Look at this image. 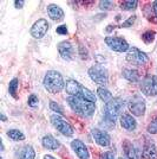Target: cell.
<instances>
[{"label":"cell","instance_id":"cell-1","mask_svg":"<svg viewBox=\"0 0 157 159\" xmlns=\"http://www.w3.org/2000/svg\"><path fill=\"white\" fill-rule=\"evenodd\" d=\"M67 101H69V105L72 109L82 116H91L95 112V109H96V106H95L93 102L84 99L79 95L70 96Z\"/></svg>","mask_w":157,"mask_h":159},{"label":"cell","instance_id":"cell-2","mask_svg":"<svg viewBox=\"0 0 157 159\" xmlns=\"http://www.w3.org/2000/svg\"><path fill=\"white\" fill-rule=\"evenodd\" d=\"M124 108V101L119 98L110 100L104 106V120L105 122H110L111 126H115V121Z\"/></svg>","mask_w":157,"mask_h":159},{"label":"cell","instance_id":"cell-3","mask_svg":"<svg viewBox=\"0 0 157 159\" xmlns=\"http://www.w3.org/2000/svg\"><path fill=\"white\" fill-rule=\"evenodd\" d=\"M44 87L45 89L51 94H57L59 93L63 87H64V80L63 76L58 73V71H47V74L44 77Z\"/></svg>","mask_w":157,"mask_h":159},{"label":"cell","instance_id":"cell-4","mask_svg":"<svg viewBox=\"0 0 157 159\" xmlns=\"http://www.w3.org/2000/svg\"><path fill=\"white\" fill-rule=\"evenodd\" d=\"M89 75H90L92 81H95L99 86H106L108 84L109 77H108V71H106L104 66H99V64L91 66L89 69Z\"/></svg>","mask_w":157,"mask_h":159},{"label":"cell","instance_id":"cell-5","mask_svg":"<svg viewBox=\"0 0 157 159\" xmlns=\"http://www.w3.org/2000/svg\"><path fill=\"white\" fill-rule=\"evenodd\" d=\"M126 61H128L130 64H132V66H141L146 64L149 58H148V56H146L143 51H141L139 49H137V48H131V49H129L128 55H126Z\"/></svg>","mask_w":157,"mask_h":159},{"label":"cell","instance_id":"cell-6","mask_svg":"<svg viewBox=\"0 0 157 159\" xmlns=\"http://www.w3.org/2000/svg\"><path fill=\"white\" fill-rule=\"evenodd\" d=\"M51 122H52L53 126L57 128V131H59L62 134H64L66 137H70L73 134V128L71 125L67 121H65L62 116H59L58 114H53L51 116Z\"/></svg>","mask_w":157,"mask_h":159},{"label":"cell","instance_id":"cell-7","mask_svg":"<svg viewBox=\"0 0 157 159\" xmlns=\"http://www.w3.org/2000/svg\"><path fill=\"white\" fill-rule=\"evenodd\" d=\"M141 89L146 96L157 95V76H146L141 83Z\"/></svg>","mask_w":157,"mask_h":159},{"label":"cell","instance_id":"cell-8","mask_svg":"<svg viewBox=\"0 0 157 159\" xmlns=\"http://www.w3.org/2000/svg\"><path fill=\"white\" fill-rule=\"evenodd\" d=\"M105 43L111 50L117 51V52H124L129 49V44L126 43V40L121 37H106Z\"/></svg>","mask_w":157,"mask_h":159},{"label":"cell","instance_id":"cell-9","mask_svg":"<svg viewBox=\"0 0 157 159\" xmlns=\"http://www.w3.org/2000/svg\"><path fill=\"white\" fill-rule=\"evenodd\" d=\"M47 30H49V23H47V20L39 19L38 21H36L33 24V26L31 27V34H32L34 38L40 39V38H43L46 34Z\"/></svg>","mask_w":157,"mask_h":159},{"label":"cell","instance_id":"cell-10","mask_svg":"<svg viewBox=\"0 0 157 159\" xmlns=\"http://www.w3.org/2000/svg\"><path fill=\"white\" fill-rule=\"evenodd\" d=\"M129 109L130 112L136 115V116H141L143 115L145 112V103L144 100L141 96H135L129 101Z\"/></svg>","mask_w":157,"mask_h":159},{"label":"cell","instance_id":"cell-11","mask_svg":"<svg viewBox=\"0 0 157 159\" xmlns=\"http://www.w3.org/2000/svg\"><path fill=\"white\" fill-rule=\"evenodd\" d=\"M92 135L96 140V143L100 146H109L111 143V138L105 131L98 129V128H95L92 129Z\"/></svg>","mask_w":157,"mask_h":159},{"label":"cell","instance_id":"cell-12","mask_svg":"<svg viewBox=\"0 0 157 159\" xmlns=\"http://www.w3.org/2000/svg\"><path fill=\"white\" fill-rule=\"evenodd\" d=\"M58 51L63 60L70 61L73 58V47H72V44L70 42H62V43H59Z\"/></svg>","mask_w":157,"mask_h":159},{"label":"cell","instance_id":"cell-13","mask_svg":"<svg viewBox=\"0 0 157 159\" xmlns=\"http://www.w3.org/2000/svg\"><path fill=\"white\" fill-rule=\"evenodd\" d=\"M71 146L72 148H73V151L76 152V154L80 159H89V151H87L86 146L84 145V143H82L80 140L76 139L71 143Z\"/></svg>","mask_w":157,"mask_h":159},{"label":"cell","instance_id":"cell-14","mask_svg":"<svg viewBox=\"0 0 157 159\" xmlns=\"http://www.w3.org/2000/svg\"><path fill=\"white\" fill-rule=\"evenodd\" d=\"M47 14H49V17L51 19L56 20V21H60L64 18L63 10L59 6H57V5H49L47 6Z\"/></svg>","mask_w":157,"mask_h":159},{"label":"cell","instance_id":"cell-15","mask_svg":"<svg viewBox=\"0 0 157 159\" xmlns=\"http://www.w3.org/2000/svg\"><path fill=\"white\" fill-rule=\"evenodd\" d=\"M142 159H157V151L154 143L146 141L142 153Z\"/></svg>","mask_w":157,"mask_h":159},{"label":"cell","instance_id":"cell-16","mask_svg":"<svg viewBox=\"0 0 157 159\" xmlns=\"http://www.w3.org/2000/svg\"><path fill=\"white\" fill-rule=\"evenodd\" d=\"M121 125L126 131H134L136 128V120L130 114H123L121 116Z\"/></svg>","mask_w":157,"mask_h":159},{"label":"cell","instance_id":"cell-17","mask_svg":"<svg viewBox=\"0 0 157 159\" xmlns=\"http://www.w3.org/2000/svg\"><path fill=\"white\" fill-rule=\"evenodd\" d=\"M82 90V86L79 84L77 81L74 80H69L66 82V93L70 94L71 96H76V95H79Z\"/></svg>","mask_w":157,"mask_h":159},{"label":"cell","instance_id":"cell-18","mask_svg":"<svg viewBox=\"0 0 157 159\" xmlns=\"http://www.w3.org/2000/svg\"><path fill=\"white\" fill-rule=\"evenodd\" d=\"M43 146L45 147V148H49V150H57L59 147V143L57 139H54L52 135H45L44 138H43Z\"/></svg>","mask_w":157,"mask_h":159},{"label":"cell","instance_id":"cell-19","mask_svg":"<svg viewBox=\"0 0 157 159\" xmlns=\"http://www.w3.org/2000/svg\"><path fill=\"white\" fill-rule=\"evenodd\" d=\"M123 147H124V152H125L126 158L128 159H138L137 152H136V150H135L134 145L131 144L129 140H125L124 144H123Z\"/></svg>","mask_w":157,"mask_h":159},{"label":"cell","instance_id":"cell-20","mask_svg":"<svg viewBox=\"0 0 157 159\" xmlns=\"http://www.w3.org/2000/svg\"><path fill=\"white\" fill-rule=\"evenodd\" d=\"M34 157H36V152H34L32 146L30 145L23 147L19 151V154H18L19 159H34Z\"/></svg>","mask_w":157,"mask_h":159},{"label":"cell","instance_id":"cell-21","mask_svg":"<svg viewBox=\"0 0 157 159\" xmlns=\"http://www.w3.org/2000/svg\"><path fill=\"white\" fill-rule=\"evenodd\" d=\"M123 76H124L128 81L132 82V83L138 82V80H139L137 71H136V70H131V69H125V70H123Z\"/></svg>","mask_w":157,"mask_h":159},{"label":"cell","instance_id":"cell-22","mask_svg":"<svg viewBox=\"0 0 157 159\" xmlns=\"http://www.w3.org/2000/svg\"><path fill=\"white\" fill-rule=\"evenodd\" d=\"M97 93H98V96L100 98V100L104 101V102H109L110 100H112V94L104 87H99Z\"/></svg>","mask_w":157,"mask_h":159},{"label":"cell","instance_id":"cell-23","mask_svg":"<svg viewBox=\"0 0 157 159\" xmlns=\"http://www.w3.org/2000/svg\"><path fill=\"white\" fill-rule=\"evenodd\" d=\"M79 96L89 100V101H91L93 103L96 102V96H95V94L92 93L91 90H89L87 88H85V87H82V90H80V93H79Z\"/></svg>","mask_w":157,"mask_h":159},{"label":"cell","instance_id":"cell-24","mask_svg":"<svg viewBox=\"0 0 157 159\" xmlns=\"http://www.w3.org/2000/svg\"><path fill=\"white\" fill-rule=\"evenodd\" d=\"M7 135L12 140H14V141H20V140L25 139V135L20 132V131H18V129H11V131H8Z\"/></svg>","mask_w":157,"mask_h":159},{"label":"cell","instance_id":"cell-25","mask_svg":"<svg viewBox=\"0 0 157 159\" xmlns=\"http://www.w3.org/2000/svg\"><path fill=\"white\" fill-rule=\"evenodd\" d=\"M137 6V1L136 0H134V1H124V2H122V8L125 10V11H132V10H135Z\"/></svg>","mask_w":157,"mask_h":159},{"label":"cell","instance_id":"cell-26","mask_svg":"<svg viewBox=\"0 0 157 159\" xmlns=\"http://www.w3.org/2000/svg\"><path fill=\"white\" fill-rule=\"evenodd\" d=\"M17 88H18V80L13 79L10 82V86H8V92L10 94L15 98V93H17Z\"/></svg>","mask_w":157,"mask_h":159},{"label":"cell","instance_id":"cell-27","mask_svg":"<svg viewBox=\"0 0 157 159\" xmlns=\"http://www.w3.org/2000/svg\"><path fill=\"white\" fill-rule=\"evenodd\" d=\"M155 34H156V33L154 32V31H146L145 33H143L142 39H143L146 44H149V43H151V42L154 40V38H155Z\"/></svg>","mask_w":157,"mask_h":159},{"label":"cell","instance_id":"cell-28","mask_svg":"<svg viewBox=\"0 0 157 159\" xmlns=\"http://www.w3.org/2000/svg\"><path fill=\"white\" fill-rule=\"evenodd\" d=\"M50 108L52 109L53 112H57L58 114H60V115H64V109H63L62 107L59 106L57 102H54V101H51V103H50Z\"/></svg>","mask_w":157,"mask_h":159},{"label":"cell","instance_id":"cell-29","mask_svg":"<svg viewBox=\"0 0 157 159\" xmlns=\"http://www.w3.org/2000/svg\"><path fill=\"white\" fill-rule=\"evenodd\" d=\"M148 132L151 133V134H156L157 133V118L152 122H151L149 127H148Z\"/></svg>","mask_w":157,"mask_h":159},{"label":"cell","instance_id":"cell-30","mask_svg":"<svg viewBox=\"0 0 157 159\" xmlns=\"http://www.w3.org/2000/svg\"><path fill=\"white\" fill-rule=\"evenodd\" d=\"M99 7L102 8V10H110L111 7H113V4H112V1H100L99 2Z\"/></svg>","mask_w":157,"mask_h":159},{"label":"cell","instance_id":"cell-31","mask_svg":"<svg viewBox=\"0 0 157 159\" xmlns=\"http://www.w3.org/2000/svg\"><path fill=\"white\" fill-rule=\"evenodd\" d=\"M28 105L31 107H36L38 105V98L36 95H30V98H28Z\"/></svg>","mask_w":157,"mask_h":159},{"label":"cell","instance_id":"cell-32","mask_svg":"<svg viewBox=\"0 0 157 159\" xmlns=\"http://www.w3.org/2000/svg\"><path fill=\"white\" fill-rule=\"evenodd\" d=\"M135 20H136V16H132V17H130L129 19L126 20V21H124L123 24H122V27H129V26H132V24L135 23Z\"/></svg>","mask_w":157,"mask_h":159},{"label":"cell","instance_id":"cell-33","mask_svg":"<svg viewBox=\"0 0 157 159\" xmlns=\"http://www.w3.org/2000/svg\"><path fill=\"white\" fill-rule=\"evenodd\" d=\"M57 33L59 34H67V27L66 25H60L57 27Z\"/></svg>","mask_w":157,"mask_h":159},{"label":"cell","instance_id":"cell-34","mask_svg":"<svg viewBox=\"0 0 157 159\" xmlns=\"http://www.w3.org/2000/svg\"><path fill=\"white\" fill-rule=\"evenodd\" d=\"M100 159H115V156L112 152H105L104 154H102Z\"/></svg>","mask_w":157,"mask_h":159},{"label":"cell","instance_id":"cell-35","mask_svg":"<svg viewBox=\"0 0 157 159\" xmlns=\"http://www.w3.org/2000/svg\"><path fill=\"white\" fill-rule=\"evenodd\" d=\"M24 4H25L24 0H15V1H14V5H15L17 8H21V7L24 6Z\"/></svg>","mask_w":157,"mask_h":159},{"label":"cell","instance_id":"cell-36","mask_svg":"<svg viewBox=\"0 0 157 159\" xmlns=\"http://www.w3.org/2000/svg\"><path fill=\"white\" fill-rule=\"evenodd\" d=\"M154 11H155V13H156V16H157V1L154 2Z\"/></svg>","mask_w":157,"mask_h":159},{"label":"cell","instance_id":"cell-37","mask_svg":"<svg viewBox=\"0 0 157 159\" xmlns=\"http://www.w3.org/2000/svg\"><path fill=\"white\" fill-rule=\"evenodd\" d=\"M44 159H56L54 157H52V156H45L44 157Z\"/></svg>","mask_w":157,"mask_h":159},{"label":"cell","instance_id":"cell-38","mask_svg":"<svg viewBox=\"0 0 157 159\" xmlns=\"http://www.w3.org/2000/svg\"><path fill=\"white\" fill-rule=\"evenodd\" d=\"M1 120H2V121H6V118H5L4 114H1Z\"/></svg>","mask_w":157,"mask_h":159},{"label":"cell","instance_id":"cell-39","mask_svg":"<svg viewBox=\"0 0 157 159\" xmlns=\"http://www.w3.org/2000/svg\"><path fill=\"white\" fill-rule=\"evenodd\" d=\"M121 159H123V158H121Z\"/></svg>","mask_w":157,"mask_h":159}]
</instances>
